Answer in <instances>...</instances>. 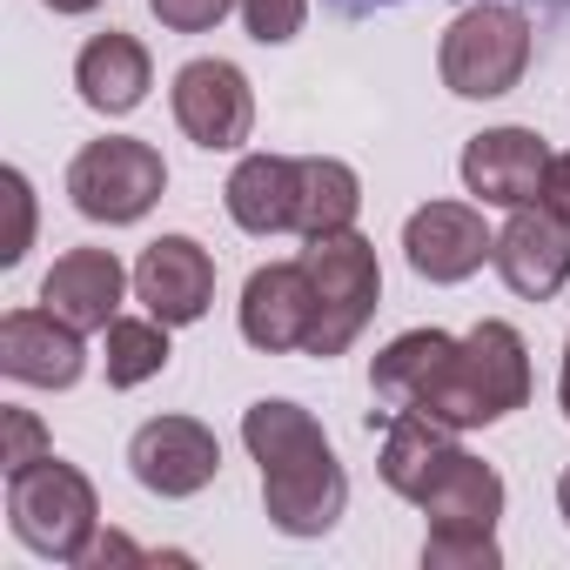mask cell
Listing matches in <instances>:
<instances>
[{"label":"cell","mask_w":570,"mask_h":570,"mask_svg":"<svg viewBox=\"0 0 570 570\" xmlns=\"http://www.w3.org/2000/svg\"><path fill=\"white\" fill-rule=\"evenodd\" d=\"M242 443L262 470V517L282 537H330L350 510V470L336 463L323 423L289 403V396H262L242 410Z\"/></svg>","instance_id":"1"},{"label":"cell","mask_w":570,"mask_h":570,"mask_svg":"<svg viewBox=\"0 0 570 570\" xmlns=\"http://www.w3.org/2000/svg\"><path fill=\"white\" fill-rule=\"evenodd\" d=\"M523 403H530V343L510 323L483 316L470 336H456L443 376L423 390L416 410L450 423V430H490V423H503Z\"/></svg>","instance_id":"2"},{"label":"cell","mask_w":570,"mask_h":570,"mask_svg":"<svg viewBox=\"0 0 570 570\" xmlns=\"http://www.w3.org/2000/svg\"><path fill=\"white\" fill-rule=\"evenodd\" d=\"M8 530L21 550H35L48 563H81V550L101 530V497L68 456L48 450L8 476Z\"/></svg>","instance_id":"3"},{"label":"cell","mask_w":570,"mask_h":570,"mask_svg":"<svg viewBox=\"0 0 570 570\" xmlns=\"http://www.w3.org/2000/svg\"><path fill=\"white\" fill-rule=\"evenodd\" d=\"M530 14L510 8V0H476V8H463L443 41H436V75L456 101H497L523 81L530 68Z\"/></svg>","instance_id":"4"},{"label":"cell","mask_w":570,"mask_h":570,"mask_svg":"<svg viewBox=\"0 0 570 570\" xmlns=\"http://www.w3.org/2000/svg\"><path fill=\"white\" fill-rule=\"evenodd\" d=\"M303 268L316 282V330H309V350L303 356H323L330 363V356H343L370 330V316L383 303V262H376V242L370 235L336 228V235H309Z\"/></svg>","instance_id":"5"},{"label":"cell","mask_w":570,"mask_h":570,"mask_svg":"<svg viewBox=\"0 0 570 570\" xmlns=\"http://www.w3.org/2000/svg\"><path fill=\"white\" fill-rule=\"evenodd\" d=\"M161 188H168V161L141 135H101L68 161V202L88 222H108V228L141 222L161 202Z\"/></svg>","instance_id":"6"},{"label":"cell","mask_w":570,"mask_h":570,"mask_svg":"<svg viewBox=\"0 0 570 570\" xmlns=\"http://www.w3.org/2000/svg\"><path fill=\"white\" fill-rule=\"evenodd\" d=\"M168 101H175V128H181L195 148H208V155H235V148L255 135V88H248V75H242L235 61H222V55H202V61L175 68Z\"/></svg>","instance_id":"7"},{"label":"cell","mask_w":570,"mask_h":570,"mask_svg":"<svg viewBox=\"0 0 570 570\" xmlns=\"http://www.w3.org/2000/svg\"><path fill=\"white\" fill-rule=\"evenodd\" d=\"M215 470H222V443H215V430L195 423V416H148V423L128 436V476H135L148 497L181 503V497L208 490Z\"/></svg>","instance_id":"8"},{"label":"cell","mask_w":570,"mask_h":570,"mask_svg":"<svg viewBox=\"0 0 570 570\" xmlns=\"http://www.w3.org/2000/svg\"><path fill=\"white\" fill-rule=\"evenodd\" d=\"M490 268L503 275V289L523 303H550L570 282V215H557L550 202H523L510 208V222L497 228Z\"/></svg>","instance_id":"9"},{"label":"cell","mask_w":570,"mask_h":570,"mask_svg":"<svg viewBox=\"0 0 570 570\" xmlns=\"http://www.w3.org/2000/svg\"><path fill=\"white\" fill-rule=\"evenodd\" d=\"M235 323H242V343L262 350V356H296V350H309V330H316V282H309L303 255H296V262H262V268L242 282Z\"/></svg>","instance_id":"10"},{"label":"cell","mask_w":570,"mask_h":570,"mask_svg":"<svg viewBox=\"0 0 570 570\" xmlns=\"http://www.w3.org/2000/svg\"><path fill=\"white\" fill-rule=\"evenodd\" d=\"M497 235L483 222V202H423L410 222H403V255L423 282L450 289V282H470L483 262H490Z\"/></svg>","instance_id":"11"},{"label":"cell","mask_w":570,"mask_h":570,"mask_svg":"<svg viewBox=\"0 0 570 570\" xmlns=\"http://www.w3.org/2000/svg\"><path fill=\"white\" fill-rule=\"evenodd\" d=\"M135 303L148 316H161L168 330H188L208 316L215 303V255L195 242V235H161L141 248L135 262Z\"/></svg>","instance_id":"12"},{"label":"cell","mask_w":570,"mask_h":570,"mask_svg":"<svg viewBox=\"0 0 570 570\" xmlns=\"http://www.w3.org/2000/svg\"><path fill=\"white\" fill-rule=\"evenodd\" d=\"M463 188L483 208H523L543 202V175H550V141L537 128H483L463 141Z\"/></svg>","instance_id":"13"},{"label":"cell","mask_w":570,"mask_h":570,"mask_svg":"<svg viewBox=\"0 0 570 570\" xmlns=\"http://www.w3.org/2000/svg\"><path fill=\"white\" fill-rule=\"evenodd\" d=\"M88 370V336L55 309H8L0 316V376L28 390H75Z\"/></svg>","instance_id":"14"},{"label":"cell","mask_w":570,"mask_h":570,"mask_svg":"<svg viewBox=\"0 0 570 570\" xmlns=\"http://www.w3.org/2000/svg\"><path fill=\"white\" fill-rule=\"evenodd\" d=\"M128 289H135V268H121L115 248H68L41 275V309H55L81 336H101L121 316V296Z\"/></svg>","instance_id":"15"},{"label":"cell","mask_w":570,"mask_h":570,"mask_svg":"<svg viewBox=\"0 0 570 570\" xmlns=\"http://www.w3.org/2000/svg\"><path fill=\"white\" fill-rule=\"evenodd\" d=\"M376 423H383V456H376L383 483H390L403 503H423L430 483H436V476L450 470V456L463 450L456 430L436 423V416H423V410H390V416H376ZM376 423H370V430H376Z\"/></svg>","instance_id":"16"},{"label":"cell","mask_w":570,"mask_h":570,"mask_svg":"<svg viewBox=\"0 0 570 570\" xmlns=\"http://www.w3.org/2000/svg\"><path fill=\"white\" fill-rule=\"evenodd\" d=\"M296 195H303V168L296 155H242L222 202H228V222L242 235H289L296 228Z\"/></svg>","instance_id":"17"},{"label":"cell","mask_w":570,"mask_h":570,"mask_svg":"<svg viewBox=\"0 0 570 570\" xmlns=\"http://www.w3.org/2000/svg\"><path fill=\"white\" fill-rule=\"evenodd\" d=\"M148 88H155V61L128 28H108L75 55V95L95 115H135L148 101Z\"/></svg>","instance_id":"18"},{"label":"cell","mask_w":570,"mask_h":570,"mask_svg":"<svg viewBox=\"0 0 570 570\" xmlns=\"http://www.w3.org/2000/svg\"><path fill=\"white\" fill-rule=\"evenodd\" d=\"M503 503H510L503 476H497L483 456L456 450L450 470L430 483V497H423L416 510L430 517V530H497V523H503Z\"/></svg>","instance_id":"19"},{"label":"cell","mask_w":570,"mask_h":570,"mask_svg":"<svg viewBox=\"0 0 570 570\" xmlns=\"http://www.w3.org/2000/svg\"><path fill=\"white\" fill-rule=\"evenodd\" d=\"M450 350H456V336H443V330H403V336L370 363L376 416H390V410H416V403H423V390L443 376ZM376 416H370V423H376Z\"/></svg>","instance_id":"20"},{"label":"cell","mask_w":570,"mask_h":570,"mask_svg":"<svg viewBox=\"0 0 570 570\" xmlns=\"http://www.w3.org/2000/svg\"><path fill=\"white\" fill-rule=\"evenodd\" d=\"M303 168V195H296V235H336V228H356L363 215V181L350 161L336 155H296Z\"/></svg>","instance_id":"21"},{"label":"cell","mask_w":570,"mask_h":570,"mask_svg":"<svg viewBox=\"0 0 570 570\" xmlns=\"http://www.w3.org/2000/svg\"><path fill=\"white\" fill-rule=\"evenodd\" d=\"M168 323L161 316H115L101 330V370H108V390H141L148 376L168 370Z\"/></svg>","instance_id":"22"},{"label":"cell","mask_w":570,"mask_h":570,"mask_svg":"<svg viewBox=\"0 0 570 570\" xmlns=\"http://www.w3.org/2000/svg\"><path fill=\"white\" fill-rule=\"evenodd\" d=\"M503 543L497 530H430L423 537V570H497Z\"/></svg>","instance_id":"23"},{"label":"cell","mask_w":570,"mask_h":570,"mask_svg":"<svg viewBox=\"0 0 570 570\" xmlns=\"http://www.w3.org/2000/svg\"><path fill=\"white\" fill-rule=\"evenodd\" d=\"M242 28H248V41H262V48H289L296 35H303V21H309V0H242Z\"/></svg>","instance_id":"24"},{"label":"cell","mask_w":570,"mask_h":570,"mask_svg":"<svg viewBox=\"0 0 570 570\" xmlns=\"http://www.w3.org/2000/svg\"><path fill=\"white\" fill-rule=\"evenodd\" d=\"M35 456H48V430L35 410H0V470H28Z\"/></svg>","instance_id":"25"},{"label":"cell","mask_w":570,"mask_h":570,"mask_svg":"<svg viewBox=\"0 0 570 570\" xmlns=\"http://www.w3.org/2000/svg\"><path fill=\"white\" fill-rule=\"evenodd\" d=\"M242 0H148V14L168 28V35H208L222 28V14H235Z\"/></svg>","instance_id":"26"},{"label":"cell","mask_w":570,"mask_h":570,"mask_svg":"<svg viewBox=\"0 0 570 570\" xmlns=\"http://www.w3.org/2000/svg\"><path fill=\"white\" fill-rule=\"evenodd\" d=\"M0 188H8V202H14V235H8V248H0V262H21L28 255V242H35V188H28V175L21 168H8L0 175Z\"/></svg>","instance_id":"27"},{"label":"cell","mask_w":570,"mask_h":570,"mask_svg":"<svg viewBox=\"0 0 570 570\" xmlns=\"http://www.w3.org/2000/svg\"><path fill=\"white\" fill-rule=\"evenodd\" d=\"M141 557H148V550H141V543H128L121 530H95V543L81 550V563H75V570H101V563H141Z\"/></svg>","instance_id":"28"},{"label":"cell","mask_w":570,"mask_h":570,"mask_svg":"<svg viewBox=\"0 0 570 570\" xmlns=\"http://www.w3.org/2000/svg\"><path fill=\"white\" fill-rule=\"evenodd\" d=\"M543 202L557 215H570V155H550V175H543Z\"/></svg>","instance_id":"29"},{"label":"cell","mask_w":570,"mask_h":570,"mask_svg":"<svg viewBox=\"0 0 570 570\" xmlns=\"http://www.w3.org/2000/svg\"><path fill=\"white\" fill-rule=\"evenodd\" d=\"M557 410H563V423H570V343H563V370H557Z\"/></svg>","instance_id":"30"},{"label":"cell","mask_w":570,"mask_h":570,"mask_svg":"<svg viewBox=\"0 0 570 570\" xmlns=\"http://www.w3.org/2000/svg\"><path fill=\"white\" fill-rule=\"evenodd\" d=\"M41 8H48V14H95L101 0H41Z\"/></svg>","instance_id":"31"},{"label":"cell","mask_w":570,"mask_h":570,"mask_svg":"<svg viewBox=\"0 0 570 570\" xmlns=\"http://www.w3.org/2000/svg\"><path fill=\"white\" fill-rule=\"evenodd\" d=\"M557 510H563V523H570V470L557 476Z\"/></svg>","instance_id":"32"},{"label":"cell","mask_w":570,"mask_h":570,"mask_svg":"<svg viewBox=\"0 0 570 570\" xmlns=\"http://www.w3.org/2000/svg\"><path fill=\"white\" fill-rule=\"evenodd\" d=\"M356 8H390V0H356Z\"/></svg>","instance_id":"33"}]
</instances>
